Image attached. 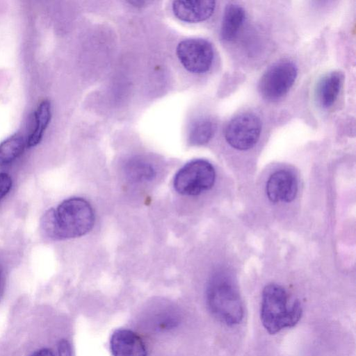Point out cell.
Here are the masks:
<instances>
[{
	"instance_id": "obj_1",
	"label": "cell",
	"mask_w": 356,
	"mask_h": 356,
	"mask_svg": "<svg viewBox=\"0 0 356 356\" xmlns=\"http://www.w3.org/2000/svg\"><path fill=\"white\" fill-rule=\"evenodd\" d=\"M95 223L90 204L81 197L63 201L43 215L40 226L45 236L56 240L79 237L89 232Z\"/></svg>"
},
{
	"instance_id": "obj_2",
	"label": "cell",
	"mask_w": 356,
	"mask_h": 356,
	"mask_svg": "<svg viewBox=\"0 0 356 356\" xmlns=\"http://www.w3.org/2000/svg\"><path fill=\"white\" fill-rule=\"evenodd\" d=\"M302 313L298 300H292L286 290L277 284L265 286L262 292L260 318L264 327L274 334L296 325Z\"/></svg>"
},
{
	"instance_id": "obj_3",
	"label": "cell",
	"mask_w": 356,
	"mask_h": 356,
	"mask_svg": "<svg viewBox=\"0 0 356 356\" xmlns=\"http://www.w3.org/2000/svg\"><path fill=\"white\" fill-rule=\"evenodd\" d=\"M207 302L211 314L221 323L233 326L243 318V304L235 281L227 272H219L210 280Z\"/></svg>"
},
{
	"instance_id": "obj_4",
	"label": "cell",
	"mask_w": 356,
	"mask_h": 356,
	"mask_svg": "<svg viewBox=\"0 0 356 356\" xmlns=\"http://www.w3.org/2000/svg\"><path fill=\"white\" fill-rule=\"evenodd\" d=\"M216 180L213 166L204 159H195L186 163L176 173L173 186L184 195H198L211 189Z\"/></svg>"
},
{
	"instance_id": "obj_5",
	"label": "cell",
	"mask_w": 356,
	"mask_h": 356,
	"mask_svg": "<svg viewBox=\"0 0 356 356\" xmlns=\"http://www.w3.org/2000/svg\"><path fill=\"white\" fill-rule=\"evenodd\" d=\"M298 74L294 63L279 60L270 66L261 76L258 90L266 100L274 102L283 97L293 86Z\"/></svg>"
},
{
	"instance_id": "obj_6",
	"label": "cell",
	"mask_w": 356,
	"mask_h": 356,
	"mask_svg": "<svg viewBox=\"0 0 356 356\" xmlns=\"http://www.w3.org/2000/svg\"><path fill=\"white\" fill-rule=\"evenodd\" d=\"M260 118L252 113H242L233 118L225 130L227 143L238 150H248L258 142L261 132Z\"/></svg>"
},
{
	"instance_id": "obj_7",
	"label": "cell",
	"mask_w": 356,
	"mask_h": 356,
	"mask_svg": "<svg viewBox=\"0 0 356 356\" xmlns=\"http://www.w3.org/2000/svg\"><path fill=\"white\" fill-rule=\"evenodd\" d=\"M176 53L184 67L195 74L209 71L214 58L212 44L202 38H188L181 41Z\"/></svg>"
},
{
	"instance_id": "obj_8",
	"label": "cell",
	"mask_w": 356,
	"mask_h": 356,
	"mask_svg": "<svg viewBox=\"0 0 356 356\" xmlns=\"http://www.w3.org/2000/svg\"><path fill=\"white\" fill-rule=\"evenodd\" d=\"M268 198L274 203L290 202L298 193V180L288 170H279L269 177L266 186Z\"/></svg>"
},
{
	"instance_id": "obj_9",
	"label": "cell",
	"mask_w": 356,
	"mask_h": 356,
	"mask_svg": "<svg viewBox=\"0 0 356 356\" xmlns=\"http://www.w3.org/2000/svg\"><path fill=\"white\" fill-rule=\"evenodd\" d=\"M110 348L113 356H147V348L142 339L134 332L118 329L110 339Z\"/></svg>"
},
{
	"instance_id": "obj_10",
	"label": "cell",
	"mask_w": 356,
	"mask_h": 356,
	"mask_svg": "<svg viewBox=\"0 0 356 356\" xmlns=\"http://www.w3.org/2000/svg\"><path fill=\"white\" fill-rule=\"evenodd\" d=\"M172 11L179 19L188 23L207 20L213 13L214 1H175Z\"/></svg>"
},
{
	"instance_id": "obj_11",
	"label": "cell",
	"mask_w": 356,
	"mask_h": 356,
	"mask_svg": "<svg viewBox=\"0 0 356 356\" xmlns=\"http://www.w3.org/2000/svg\"><path fill=\"white\" fill-rule=\"evenodd\" d=\"M343 76L338 71L325 74L317 83L316 99L323 108H330L337 101L339 95Z\"/></svg>"
},
{
	"instance_id": "obj_12",
	"label": "cell",
	"mask_w": 356,
	"mask_h": 356,
	"mask_svg": "<svg viewBox=\"0 0 356 356\" xmlns=\"http://www.w3.org/2000/svg\"><path fill=\"white\" fill-rule=\"evenodd\" d=\"M245 19L244 8L235 3L226 5L220 26V38L223 41L232 42L238 36Z\"/></svg>"
},
{
	"instance_id": "obj_13",
	"label": "cell",
	"mask_w": 356,
	"mask_h": 356,
	"mask_svg": "<svg viewBox=\"0 0 356 356\" xmlns=\"http://www.w3.org/2000/svg\"><path fill=\"white\" fill-rule=\"evenodd\" d=\"M51 118V103L49 100L44 99L40 102L34 113L35 127L26 139V147H35L40 143Z\"/></svg>"
},
{
	"instance_id": "obj_14",
	"label": "cell",
	"mask_w": 356,
	"mask_h": 356,
	"mask_svg": "<svg viewBox=\"0 0 356 356\" xmlns=\"http://www.w3.org/2000/svg\"><path fill=\"white\" fill-rule=\"evenodd\" d=\"M216 127V123L209 118L203 117L195 120L189 129V143L195 146L207 144L214 136Z\"/></svg>"
},
{
	"instance_id": "obj_15",
	"label": "cell",
	"mask_w": 356,
	"mask_h": 356,
	"mask_svg": "<svg viewBox=\"0 0 356 356\" xmlns=\"http://www.w3.org/2000/svg\"><path fill=\"white\" fill-rule=\"evenodd\" d=\"M127 179L133 183H143L152 180L156 176L153 165L145 160L133 158L124 166Z\"/></svg>"
},
{
	"instance_id": "obj_16",
	"label": "cell",
	"mask_w": 356,
	"mask_h": 356,
	"mask_svg": "<svg viewBox=\"0 0 356 356\" xmlns=\"http://www.w3.org/2000/svg\"><path fill=\"white\" fill-rule=\"evenodd\" d=\"M26 147V139L14 134L0 143V165H7L19 157Z\"/></svg>"
},
{
	"instance_id": "obj_17",
	"label": "cell",
	"mask_w": 356,
	"mask_h": 356,
	"mask_svg": "<svg viewBox=\"0 0 356 356\" xmlns=\"http://www.w3.org/2000/svg\"><path fill=\"white\" fill-rule=\"evenodd\" d=\"M29 356H72V349L70 343L65 339H61L57 345L56 353L47 348L38 349Z\"/></svg>"
},
{
	"instance_id": "obj_18",
	"label": "cell",
	"mask_w": 356,
	"mask_h": 356,
	"mask_svg": "<svg viewBox=\"0 0 356 356\" xmlns=\"http://www.w3.org/2000/svg\"><path fill=\"white\" fill-rule=\"evenodd\" d=\"M13 184L9 175L0 172V201L8 193Z\"/></svg>"
},
{
	"instance_id": "obj_19",
	"label": "cell",
	"mask_w": 356,
	"mask_h": 356,
	"mask_svg": "<svg viewBox=\"0 0 356 356\" xmlns=\"http://www.w3.org/2000/svg\"><path fill=\"white\" fill-rule=\"evenodd\" d=\"M4 289V276L1 266H0V298L1 297Z\"/></svg>"
}]
</instances>
